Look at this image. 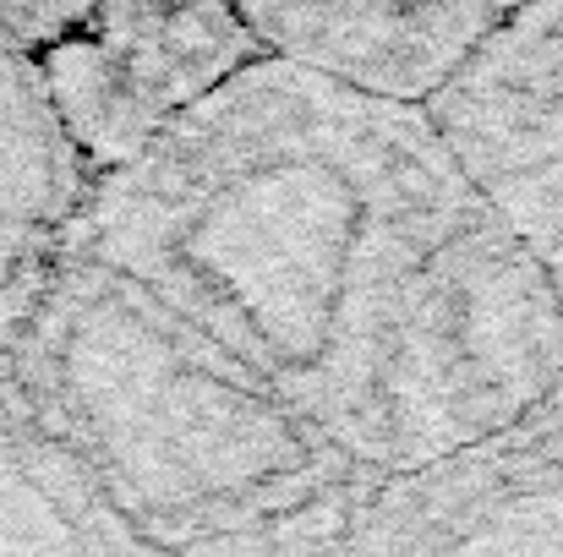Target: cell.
I'll list each match as a JSON object with an SVG mask.
<instances>
[{"mask_svg":"<svg viewBox=\"0 0 563 557\" xmlns=\"http://www.w3.org/2000/svg\"><path fill=\"white\" fill-rule=\"evenodd\" d=\"M55 208H66V186L49 154V110L33 66L0 38V307L22 301V268L38 257Z\"/></svg>","mask_w":563,"mask_h":557,"instance_id":"cell-4","label":"cell"},{"mask_svg":"<svg viewBox=\"0 0 563 557\" xmlns=\"http://www.w3.org/2000/svg\"><path fill=\"white\" fill-rule=\"evenodd\" d=\"M421 121L563 307V11H504Z\"/></svg>","mask_w":563,"mask_h":557,"instance_id":"cell-2","label":"cell"},{"mask_svg":"<svg viewBox=\"0 0 563 557\" xmlns=\"http://www.w3.org/2000/svg\"><path fill=\"white\" fill-rule=\"evenodd\" d=\"M257 38L235 11L77 5L71 22L27 55L49 121L71 143V165L93 176L137 165L176 121L257 60Z\"/></svg>","mask_w":563,"mask_h":557,"instance_id":"cell-1","label":"cell"},{"mask_svg":"<svg viewBox=\"0 0 563 557\" xmlns=\"http://www.w3.org/2000/svg\"><path fill=\"white\" fill-rule=\"evenodd\" d=\"M509 5H246L241 27L307 77L377 104H427Z\"/></svg>","mask_w":563,"mask_h":557,"instance_id":"cell-3","label":"cell"},{"mask_svg":"<svg viewBox=\"0 0 563 557\" xmlns=\"http://www.w3.org/2000/svg\"><path fill=\"white\" fill-rule=\"evenodd\" d=\"M22 432L5 421V399H0V557H38L44 542H38V503H44V481L33 476L22 443Z\"/></svg>","mask_w":563,"mask_h":557,"instance_id":"cell-5","label":"cell"}]
</instances>
